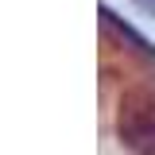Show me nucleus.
I'll return each instance as SVG.
<instances>
[{"mask_svg": "<svg viewBox=\"0 0 155 155\" xmlns=\"http://www.w3.org/2000/svg\"><path fill=\"white\" fill-rule=\"evenodd\" d=\"M120 136L140 155H155V93H136L120 109Z\"/></svg>", "mask_w": 155, "mask_h": 155, "instance_id": "1", "label": "nucleus"}, {"mask_svg": "<svg viewBox=\"0 0 155 155\" xmlns=\"http://www.w3.org/2000/svg\"><path fill=\"white\" fill-rule=\"evenodd\" d=\"M136 4H140V8H143L147 16H155V0H136Z\"/></svg>", "mask_w": 155, "mask_h": 155, "instance_id": "2", "label": "nucleus"}]
</instances>
